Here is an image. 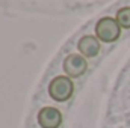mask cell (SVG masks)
I'll return each instance as SVG.
<instances>
[{
    "instance_id": "6da1fadb",
    "label": "cell",
    "mask_w": 130,
    "mask_h": 128,
    "mask_svg": "<svg viewBox=\"0 0 130 128\" xmlns=\"http://www.w3.org/2000/svg\"><path fill=\"white\" fill-rule=\"evenodd\" d=\"M121 35V26L118 21L112 17H103L100 18L95 24V36L101 42H113L120 38Z\"/></svg>"
},
{
    "instance_id": "7a4b0ae2",
    "label": "cell",
    "mask_w": 130,
    "mask_h": 128,
    "mask_svg": "<svg viewBox=\"0 0 130 128\" xmlns=\"http://www.w3.org/2000/svg\"><path fill=\"white\" fill-rule=\"evenodd\" d=\"M74 92V84L67 75H58L55 77L48 84V95L58 102H65L70 99Z\"/></svg>"
},
{
    "instance_id": "3957f363",
    "label": "cell",
    "mask_w": 130,
    "mask_h": 128,
    "mask_svg": "<svg viewBox=\"0 0 130 128\" xmlns=\"http://www.w3.org/2000/svg\"><path fill=\"white\" fill-rule=\"evenodd\" d=\"M86 71H88V60H86V57H83L82 54L71 53V54H68V56L65 57L64 72H65L67 77L77 78V77H82Z\"/></svg>"
},
{
    "instance_id": "277c9868",
    "label": "cell",
    "mask_w": 130,
    "mask_h": 128,
    "mask_svg": "<svg viewBox=\"0 0 130 128\" xmlns=\"http://www.w3.org/2000/svg\"><path fill=\"white\" fill-rule=\"evenodd\" d=\"M38 124L41 128H59L62 124V113L56 107H44L38 112Z\"/></svg>"
},
{
    "instance_id": "5b68a950",
    "label": "cell",
    "mask_w": 130,
    "mask_h": 128,
    "mask_svg": "<svg viewBox=\"0 0 130 128\" xmlns=\"http://www.w3.org/2000/svg\"><path fill=\"white\" fill-rule=\"evenodd\" d=\"M77 48L80 51V54L86 59H92L98 56L100 50H101V45H100V41H98L97 36H92V35H86V36H82L77 42Z\"/></svg>"
},
{
    "instance_id": "8992f818",
    "label": "cell",
    "mask_w": 130,
    "mask_h": 128,
    "mask_svg": "<svg viewBox=\"0 0 130 128\" xmlns=\"http://www.w3.org/2000/svg\"><path fill=\"white\" fill-rule=\"evenodd\" d=\"M115 20L118 21V24L124 29H130V6L126 8H121L118 12H117V17Z\"/></svg>"
}]
</instances>
